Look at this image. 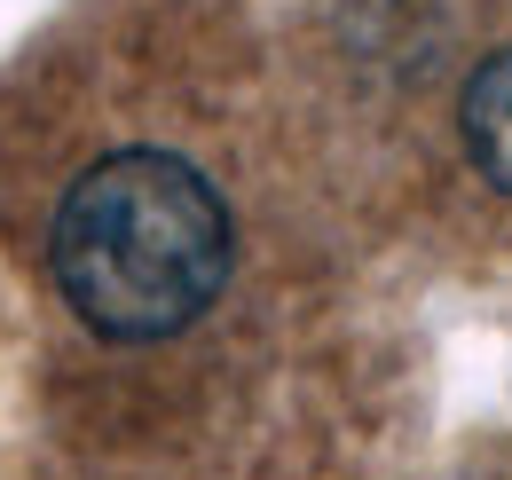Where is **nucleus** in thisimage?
<instances>
[{
    "label": "nucleus",
    "instance_id": "f257e3e1",
    "mask_svg": "<svg viewBox=\"0 0 512 480\" xmlns=\"http://www.w3.org/2000/svg\"><path fill=\"white\" fill-rule=\"evenodd\" d=\"M48 268L103 339H166L229 276V205L174 150H119L64 189Z\"/></svg>",
    "mask_w": 512,
    "mask_h": 480
},
{
    "label": "nucleus",
    "instance_id": "f03ea898",
    "mask_svg": "<svg viewBox=\"0 0 512 480\" xmlns=\"http://www.w3.org/2000/svg\"><path fill=\"white\" fill-rule=\"evenodd\" d=\"M457 126H465L473 166L512 197V48H497V56L465 79V111H457Z\"/></svg>",
    "mask_w": 512,
    "mask_h": 480
}]
</instances>
